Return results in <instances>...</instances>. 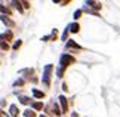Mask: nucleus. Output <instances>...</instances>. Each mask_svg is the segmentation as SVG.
I'll list each match as a JSON object with an SVG mask.
<instances>
[{
	"label": "nucleus",
	"instance_id": "f257e3e1",
	"mask_svg": "<svg viewBox=\"0 0 120 117\" xmlns=\"http://www.w3.org/2000/svg\"><path fill=\"white\" fill-rule=\"evenodd\" d=\"M74 62H76V58L71 57V55H62L61 57V65L62 67H67V65L74 64Z\"/></svg>",
	"mask_w": 120,
	"mask_h": 117
},
{
	"label": "nucleus",
	"instance_id": "f03ea898",
	"mask_svg": "<svg viewBox=\"0 0 120 117\" xmlns=\"http://www.w3.org/2000/svg\"><path fill=\"white\" fill-rule=\"evenodd\" d=\"M59 102H61V111H65L68 110V104H67V99H65V96H59Z\"/></svg>",
	"mask_w": 120,
	"mask_h": 117
},
{
	"label": "nucleus",
	"instance_id": "7ed1b4c3",
	"mask_svg": "<svg viewBox=\"0 0 120 117\" xmlns=\"http://www.w3.org/2000/svg\"><path fill=\"white\" fill-rule=\"evenodd\" d=\"M68 28H70V31H71V33H77V31L80 30V25L77 24V22H73V24L68 25Z\"/></svg>",
	"mask_w": 120,
	"mask_h": 117
},
{
	"label": "nucleus",
	"instance_id": "20e7f679",
	"mask_svg": "<svg viewBox=\"0 0 120 117\" xmlns=\"http://www.w3.org/2000/svg\"><path fill=\"white\" fill-rule=\"evenodd\" d=\"M33 95H34L36 98H43V96H45V93H43V92H40V91H37V89H33Z\"/></svg>",
	"mask_w": 120,
	"mask_h": 117
},
{
	"label": "nucleus",
	"instance_id": "39448f33",
	"mask_svg": "<svg viewBox=\"0 0 120 117\" xmlns=\"http://www.w3.org/2000/svg\"><path fill=\"white\" fill-rule=\"evenodd\" d=\"M67 46H68V48H74V49H80V46L77 45V43H74V42H73V40H68Z\"/></svg>",
	"mask_w": 120,
	"mask_h": 117
},
{
	"label": "nucleus",
	"instance_id": "423d86ee",
	"mask_svg": "<svg viewBox=\"0 0 120 117\" xmlns=\"http://www.w3.org/2000/svg\"><path fill=\"white\" fill-rule=\"evenodd\" d=\"M33 108L34 110H41L43 108V104H41V102H33Z\"/></svg>",
	"mask_w": 120,
	"mask_h": 117
},
{
	"label": "nucleus",
	"instance_id": "0eeeda50",
	"mask_svg": "<svg viewBox=\"0 0 120 117\" xmlns=\"http://www.w3.org/2000/svg\"><path fill=\"white\" fill-rule=\"evenodd\" d=\"M11 114L12 116H18V107L16 105H12L11 107Z\"/></svg>",
	"mask_w": 120,
	"mask_h": 117
},
{
	"label": "nucleus",
	"instance_id": "6e6552de",
	"mask_svg": "<svg viewBox=\"0 0 120 117\" xmlns=\"http://www.w3.org/2000/svg\"><path fill=\"white\" fill-rule=\"evenodd\" d=\"M2 39H3V42H4V39H8V40H11V39H12V33H11V31H8V33H4V34L2 36Z\"/></svg>",
	"mask_w": 120,
	"mask_h": 117
},
{
	"label": "nucleus",
	"instance_id": "1a4fd4ad",
	"mask_svg": "<svg viewBox=\"0 0 120 117\" xmlns=\"http://www.w3.org/2000/svg\"><path fill=\"white\" fill-rule=\"evenodd\" d=\"M87 4H90L92 8H95V9H101V4L99 3H96V2H87Z\"/></svg>",
	"mask_w": 120,
	"mask_h": 117
},
{
	"label": "nucleus",
	"instance_id": "9d476101",
	"mask_svg": "<svg viewBox=\"0 0 120 117\" xmlns=\"http://www.w3.org/2000/svg\"><path fill=\"white\" fill-rule=\"evenodd\" d=\"M19 101H21V104H30V101H28V98H25V96H21L19 98Z\"/></svg>",
	"mask_w": 120,
	"mask_h": 117
},
{
	"label": "nucleus",
	"instance_id": "9b49d317",
	"mask_svg": "<svg viewBox=\"0 0 120 117\" xmlns=\"http://www.w3.org/2000/svg\"><path fill=\"white\" fill-rule=\"evenodd\" d=\"M64 70H65V67H61V68L58 70V73H56L58 77H62V76H64Z\"/></svg>",
	"mask_w": 120,
	"mask_h": 117
},
{
	"label": "nucleus",
	"instance_id": "f8f14e48",
	"mask_svg": "<svg viewBox=\"0 0 120 117\" xmlns=\"http://www.w3.org/2000/svg\"><path fill=\"white\" fill-rule=\"evenodd\" d=\"M24 116H25V117H36V114L33 113V111H25Z\"/></svg>",
	"mask_w": 120,
	"mask_h": 117
},
{
	"label": "nucleus",
	"instance_id": "ddd939ff",
	"mask_svg": "<svg viewBox=\"0 0 120 117\" xmlns=\"http://www.w3.org/2000/svg\"><path fill=\"white\" fill-rule=\"evenodd\" d=\"M80 15H82V11H76V12H74V19L80 18Z\"/></svg>",
	"mask_w": 120,
	"mask_h": 117
},
{
	"label": "nucleus",
	"instance_id": "4468645a",
	"mask_svg": "<svg viewBox=\"0 0 120 117\" xmlns=\"http://www.w3.org/2000/svg\"><path fill=\"white\" fill-rule=\"evenodd\" d=\"M8 49H9L8 43H4V42H2V50H8Z\"/></svg>",
	"mask_w": 120,
	"mask_h": 117
},
{
	"label": "nucleus",
	"instance_id": "2eb2a0df",
	"mask_svg": "<svg viewBox=\"0 0 120 117\" xmlns=\"http://www.w3.org/2000/svg\"><path fill=\"white\" fill-rule=\"evenodd\" d=\"M68 31H70V30H65V31H64V34H62V40H67V34H68Z\"/></svg>",
	"mask_w": 120,
	"mask_h": 117
},
{
	"label": "nucleus",
	"instance_id": "dca6fc26",
	"mask_svg": "<svg viewBox=\"0 0 120 117\" xmlns=\"http://www.w3.org/2000/svg\"><path fill=\"white\" fill-rule=\"evenodd\" d=\"M21 85H24V80H18V82L15 83V86H21Z\"/></svg>",
	"mask_w": 120,
	"mask_h": 117
},
{
	"label": "nucleus",
	"instance_id": "f3484780",
	"mask_svg": "<svg viewBox=\"0 0 120 117\" xmlns=\"http://www.w3.org/2000/svg\"><path fill=\"white\" fill-rule=\"evenodd\" d=\"M19 46H21V42H16V43H15V46H13V48H15V49H18V48H19Z\"/></svg>",
	"mask_w": 120,
	"mask_h": 117
},
{
	"label": "nucleus",
	"instance_id": "a211bd4d",
	"mask_svg": "<svg viewBox=\"0 0 120 117\" xmlns=\"http://www.w3.org/2000/svg\"><path fill=\"white\" fill-rule=\"evenodd\" d=\"M22 4H24V8H30V4H28V2H22Z\"/></svg>",
	"mask_w": 120,
	"mask_h": 117
},
{
	"label": "nucleus",
	"instance_id": "6ab92c4d",
	"mask_svg": "<svg viewBox=\"0 0 120 117\" xmlns=\"http://www.w3.org/2000/svg\"><path fill=\"white\" fill-rule=\"evenodd\" d=\"M40 117H46V116H40Z\"/></svg>",
	"mask_w": 120,
	"mask_h": 117
}]
</instances>
